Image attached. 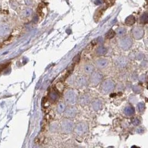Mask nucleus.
<instances>
[{
    "mask_svg": "<svg viewBox=\"0 0 148 148\" xmlns=\"http://www.w3.org/2000/svg\"><path fill=\"white\" fill-rule=\"evenodd\" d=\"M102 79V76L101 74L98 73V72H95L92 76L91 81H92V82L93 83V84L96 85L101 81Z\"/></svg>",
    "mask_w": 148,
    "mask_h": 148,
    "instance_id": "obj_2",
    "label": "nucleus"
},
{
    "mask_svg": "<svg viewBox=\"0 0 148 148\" xmlns=\"http://www.w3.org/2000/svg\"><path fill=\"white\" fill-rule=\"evenodd\" d=\"M10 62H7L6 63H3L2 64H0V73H1L3 70L5 69L10 65Z\"/></svg>",
    "mask_w": 148,
    "mask_h": 148,
    "instance_id": "obj_16",
    "label": "nucleus"
},
{
    "mask_svg": "<svg viewBox=\"0 0 148 148\" xmlns=\"http://www.w3.org/2000/svg\"><path fill=\"white\" fill-rule=\"evenodd\" d=\"M134 109L133 107H127L125 109V113L128 115H132L134 114Z\"/></svg>",
    "mask_w": 148,
    "mask_h": 148,
    "instance_id": "obj_11",
    "label": "nucleus"
},
{
    "mask_svg": "<svg viewBox=\"0 0 148 148\" xmlns=\"http://www.w3.org/2000/svg\"><path fill=\"white\" fill-rule=\"evenodd\" d=\"M84 70L85 73L87 74H90L92 73L94 70V67L91 64H87L84 67Z\"/></svg>",
    "mask_w": 148,
    "mask_h": 148,
    "instance_id": "obj_7",
    "label": "nucleus"
},
{
    "mask_svg": "<svg viewBox=\"0 0 148 148\" xmlns=\"http://www.w3.org/2000/svg\"><path fill=\"white\" fill-rule=\"evenodd\" d=\"M65 98H66V101L68 103L73 104L76 101V95L73 91L70 90L68 91L66 94Z\"/></svg>",
    "mask_w": 148,
    "mask_h": 148,
    "instance_id": "obj_1",
    "label": "nucleus"
},
{
    "mask_svg": "<svg viewBox=\"0 0 148 148\" xmlns=\"http://www.w3.org/2000/svg\"><path fill=\"white\" fill-rule=\"evenodd\" d=\"M79 60H80V55L79 54H78L77 55L75 58H74L73 59V62L74 63H78L79 61Z\"/></svg>",
    "mask_w": 148,
    "mask_h": 148,
    "instance_id": "obj_18",
    "label": "nucleus"
},
{
    "mask_svg": "<svg viewBox=\"0 0 148 148\" xmlns=\"http://www.w3.org/2000/svg\"><path fill=\"white\" fill-rule=\"evenodd\" d=\"M85 79L83 77H79V78H78L76 81L77 85L79 87L83 86L85 84Z\"/></svg>",
    "mask_w": 148,
    "mask_h": 148,
    "instance_id": "obj_6",
    "label": "nucleus"
},
{
    "mask_svg": "<svg viewBox=\"0 0 148 148\" xmlns=\"http://www.w3.org/2000/svg\"><path fill=\"white\" fill-rule=\"evenodd\" d=\"M107 52V50L104 47H100L97 50V53L99 55H103Z\"/></svg>",
    "mask_w": 148,
    "mask_h": 148,
    "instance_id": "obj_13",
    "label": "nucleus"
},
{
    "mask_svg": "<svg viewBox=\"0 0 148 148\" xmlns=\"http://www.w3.org/2000/svg\"><path fill=\"white\" fill-rule=\"evenodd\" d=\"M50 96V98L52 101H56L58 98V94L56 92V91L54 90V91H52V92H51Z\"/></svg>",
    "mask_w": 148,
    "mask_h": 148,
    "instance_id": "obj_10",
    "label": "nucleus"
},
{
    "mask_svg": "<svg viewBox=\"0 0 148 148\" xmlns=\"http://www.w3.org/2000/svg\"><path fill=\"white\" fill-rule=\"evenodd\" d=\"M81 104H87L89 102V98L87 97H84L83 98L81 99Z\"/></svg>",
    "mask_w": 148,
    "mask_h": 148,
    "instance_id": "obj_17",
    "label": "nucleus"
},
{
    "mask_svg": "<svg viewBox=\"0 0 148 148\" xmlns=\"http://www.w3.org/2000/svg\"><path fill=\"white\" fill-rule=\"evenodd\" d=\"M65 108H66V106H65V104L63 103H60L58 104V106L57 107V111L59 113H61L64 112Z\"/></svg>",
    "mask_w": 148,
    "mask_h": 148,
    "instance_id": "obj_14",
    "label": "nucleus"
},
{
    "mask_svg": "<svg viewBox=\"0 0 148 148\" xmlns=\"http://www.w3.org/2000/svg\"><path fill=\"white\" fill-rule=\"evenodd\" d=\"M115 35V33L114 32V31L112 29H110L106 34V37L108 39H111L114 37Z\"/></svg>",
    "mask_w": 148,
    "mask_h": 148,
    "instance_id": "obj_15",
    "label": "nucleus"
},
{
    "mask_svg": "<svg viewBox=\"0 0 148 148\" xmlns=\"http://www.w3.org/2000/svg\"><path fill=\"white\" fill-rule=\"evenodd\" d=\"M73 128V124L71 121H67V122H65L63 125V129L64 132H71Z\"/></svg>",
    "mask_w": 148,
    "mask_h": 148,
    "instance_id": "obj_4",
    "label": "nucleus"
},
{
    "mask_svg": "<svg viewBox=\"0 0 148 148\" xmlns=\"http://www.w3.org/2000/svg\"><path fill=\"white\" fill-rule=\"evenodd\" d=\"M108 64V61L106 59H99L96 62L97 66L99 68H103L106 67Z\"/></svg>",
    "mask_w": 148,
    "mask_h": 148,
    "instance_id": "obj_5",
    "label": "nucleus"
},
{
    "mask_svg": "<svg viewBox=\"0 0 148 148\" xmlns=\"http://www.w3.org/2000/svg\"><path fill=\"white\" fill-rule=\"evenodd\" d=\"M135 18L133 16H130L125 20V23L129 26L135 23Z\"/></svg>",
    "mask_w": 148,
    "mask_h": 148,
    "instance_id": "obj_9",
    "label": "nucleus"
},
{
    "mask_svg": "<svg viewBox=\"0 0 148 148\" xmlns=\"http://www.w3.org/2000/svg\"><path fill=\"white\" fill-rule=\"evenodd\" d=\"M66 114L67 116H69V117H73L75 116L76 114V112L75 109H73V108H71V109H69L67 110Z\"/></svg>",
    "mask_w": 148,
    "mask_h": 148,
    "instance_id": "obj_8",
    "label": "nucleus"
},
{
    "mask_svg": "<svg viewBox=\"0 0 148 148\" xmlns=\"http://www.w3.org/2000/svg\"><path fill=\"white\" fill-rule=\"evenodd\" d=\"M85 129H86L85 125H83V124H81L80 125H78V127H77V132L78 133H83L85 132Z\"/></svg>",
    "mask_w": 148,
    "mask_h": 148,
    "instance_id": "obj_12",
    "label": "nucleus"
},
{
    "mask_svg": "<svg viewBox=\"0 0 148 148\" xmlns=\"http://www.w3.org/2000/svg\"><path fill=\"white\" fill-rule=\"evenodd\" d=\"M113 88H114V84L112 81H107L104 82L103 85V89L104 91L107 92H110L112 89H113Z\"/></svg>",
    "mask_w": 148,
    "mask_h": 148,
    "instance_id": "obj_3",
    "label": "nucleus"
}]
</instances>
